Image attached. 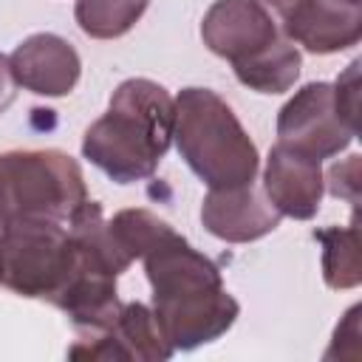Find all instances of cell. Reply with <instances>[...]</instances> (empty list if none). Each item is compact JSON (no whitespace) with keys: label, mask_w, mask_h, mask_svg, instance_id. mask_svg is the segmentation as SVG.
Wrapping results in <instances>:
<instances>
[{"label":"cell","mask_w":362,"mask_h":362,"mask_svg":"<svg viewBox=\"0 0 362 362\" xmlns=\"http://www.w3.org/2000/svg\"><path fill=\"white\" fill-rule=\"evenodd\" d=\"M17 96V79L11 74V65H8V57L0 54V113L8 110V105L14 102Z\"/></svg>","instance_id":"cell-19"},{"label":"cell","mask_w":362,"mask_h":362,"mask_svg":"<svg viewBox=\"0 0 362 362\" xmlns=\"http://www.w3.org/2000/svg\"><path fill=\"white\" fill-rule=\"evenodd\" d=\"M277 34L272 11L257 0H215L201 20L204 45L232 65L266 48Z\"/></svg>","instance_id":"cell-8"},{"label":"cell","mask_w":362,"mask_h":362,"mask_svg":"<svg viewBox=\"0 0 362 362\" xmlns=\"http://www.w3.org/2000/svg\"><path fill=\"white\" fill-rule=\"evenodd\" d=\"M173 141V96L164 85L124 79L107 110L85 130L82 156L116 184L150 178Z\"/></svg>","instance_id":"cell-2"},{"label":"cell","mask_w":362,"mask_h":362,"mask_svg":"<svg viewBox=\"0 0 362 362\" xmlns=\"http://www.w3.org/2000/svg\"><path fill=\"white\" fill-rule=\"evenodd\" d=\"M354 136L356 130L348 127L334 107V90L328 82L303 85L277 113V144L317 161L339 156Z\"/></svg>","instance_id":"cell-6"},{"label":"cell","mask_w":362,"mask_h":362,"mask_svg":"<svg viewBox=\"0 0 362 362\" xmlns=\"http://www.w3.org/2000/svg\"><path fill=\"white\" fill-rule=\"evenodd\" d=\"M322 187L325 178L317 158L288 150L283 144H274L269 150L263 170V192L280 215L297 221L314 218L322 201Z\"/></svg>","instance_id":"cell-12"},{"label":"cell","mask_w":362,"mask_h":362,"mask_svg":"<svg viewBox=\"0 0 362 362\" xmlns=\"http://www.w3.org/2000/svg\"><path fill=\"white\" fill-rule=\"evenodd\" d=\"M71 359H136L161 362L173 356V345L161 334L153 308L144 303H122L116 320L99 334L82 337L71 351Z\"/></svg>","instance_id":"cell-7"},{"label":"cell","mask_w":362,"mask_h":362,"mask_svg":"<svg viewBox=\"0 0 362 362\" xmlns=\"http://www.w3.org/2000/svg\"><path fill=\"white\" fill-rule=\"evenodd\" d=\"M17 85L37 96H68L82 74L79 54L57 34H31L8 57Z\"/></svg>","instance_id":"cell-11"},{"label":"cell","mask_w":362,"mask_h":362,"mask_svg":"<svg viewBox=\"0 0 362 362\" xmlns=\"http://www.w3.org/2000/svg\"><path fill=\"white\" fill-rule=\"evenodd\" d=\"M107 229L119 252L133 263L170 229V223L153 215L150 209H122L107 221Z\"/></svg>","instance_id":"cell-16"},{"label":"cell","mask_w":362,"mask_h":362,"mask_svg":"<svg viewBox=\"0 0 362 362\" xmlns=\"http://www.w3.org/2000/svg\"><path fill=\"white\" fill-rule=\"evenodd\" d=\"M173 139L187 167L209 187L255 181L260 156L235 110L209 88H184L173 99Z\"/></svg>","instance_id":"cell-3"},{"label":"cell","mask_w":362,"mask_h":362,"mask_svg":"<svg viewBox=\"0 0 362 362\" xmlns=\"http://www.w3.org/2000/svg\"><path fill=\"white\" fill-rule=\"evenodd\" d=\"M354 3H359V0H354Z\"/></svg>","instance_id":"cell-21"},{"label":"cell","mask_w":362,"mask_h":362,"mask_svg":"<svg viewBox=\"0 0 362 362\" xmlns=\"http://www.w3.org/2000/svg\"><path fill=\"white\" fill-rule=\"evenodd\" d=\"M280 212L255 181L226 189H209L201 204V223L226 243H249L280 226Z\"/></svg>","instance_id":"cell-10"},{"label":"cell","mask_w":362,"mask_h":362,"mask_svg":"<svg viewBox=\"0 0 362 362\" xmlns=\"http://www.w3.org/2000/svg\"><path fill=\"white\" fill-rule=\"evenodd\" d=\"M153 288V314L173 351H192L218 339L238 320V300L218 266L173 226L141 255Z\"/></svg>","instance_id":"cell-1"},{"label":"cell","mask_w":362,"mask_h":362,"mask_svg":"<svg viewBox=\"0 0 362 362\" xmlns=\"http://www.w3.org/2000/svg\"><path fill=\"white\" fill-rule=\"evenodd\" d=\"M76 263L65 223L23 221L0 226V286L45 303H57Z\"/></svg>","instance_id":"cell-5"},{"label":"cell","mask_w":362,"mask_h":362,"mask_svg":"<svg viewBox=\"0 0 362 362\" xmlns=\"http://www.w3.org/2000/svg\"><path fill=\"white\" fill-rule=\"evenodd\" d=\"M300 68H303V57L283 31L266 48L232 65L238 82H243L257 93H286L297 82Z\"/></svg>","instance_id":"cell-13"},{"label":"cell","mask_w":362,"mask_h":362,"mask_svg":"<svg viewBox=\"0 0 362 362\" xmlns=\"http://www.w3.org/2000/svg\"><path fill=\"white\" fill-rule=\"evenodd\" d=\"M257 3H260V6H266L269 11H274L277 17H283V14H286L297 0H257Z\"/></svg>","instance_id":"cell-20"},{"label":"cell","mask_w":362,"mask_h":362,"mask_svg":"<svg viewBox=\"0 0 362 362\" xmlns=\"http://www.w3.org/2000/svg\"><path fill=\"white\" fill-rule=\"evenodd\" d=\"M147 3L150 0H76L74 17L88 37L116 40L141 20Z\"/></svg>","instance_id":"cell-15"},{"label":"cell","mask_w":362,"mask_h":362,"mask_svg":"<svg viewBox=\"0 0 362 362\" xmlns=\"http://www.w3.org/2000/svg\"><path fill=\"white\" fill-rule=\"evenodd\" d=\"M280 23L294 45L311 54H337L359 42L362 6L354 0H297Z\"/></svg>","instance_id":"cell-9"},{"label":"cell","mask_w":362,"mask_h":362,"mask_svg":"<svg viewBox=\"0 0 362 362\" xmlns=\"http://www.w3.org/2000/svg\"><path fill=\"white\" fill-rule=\"evenodd\" d=\"M356 167H359V156H351L345 164H334L328 170V189L334 195L348 198L351 204H356Z\"/></svg>","instance_id":"cell-18"},{"label":"cell","mask_w":362,"mask_h":362,"mask_svg":"<svg viewBox=\"0 0 362 362\" xmlns=\"http://www.w3.org/2000/svg\"><path fill=\"white\" fill-rule=\"evenodd\" d=\"M88 201L79 164L59 150L0 153V226L23 221L68 223Z\"/></svg>","instance_id":"cell-4"},{"label":"cell","mask_w":362,"mask_h":362,"mask_svg":"<svg viewBox=\"0 0 362 362\" xmlns=\"http://www.w3.org/2000/svg\"><path fill=\"white\" fill-rule=\"evenodd\" d=\"M331 90H334V107H337V113L342 116V122L348 127L356 130V119H359V59L351 62L337 76V82L331 85Z\"/></svg>","instance_id":"cell-17"},{"label":"cell","mask_w":362,"mask_h":362,"mask_svg":"<svg viewBox=\"0 0 362 362\" xmlns=\"http://www.w3.org/2000/svg\"><path fill=\"white\" fill-rule=\"evenodd\" d=\"M322 243V277L328 288H356L362 283V263H359V229L356 215L348 226H328L314 232Z\"/></svg>","instance_id":"cell-14"}]
</instances>
